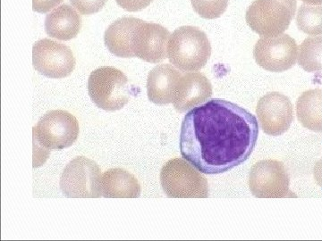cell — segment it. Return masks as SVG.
<instances>
[{"label":"cell","instance_id":"7c38bea8","mask_svg":"<svg viewBox=\"0 0 322 241\" xmlns=\"http://www.w3.org/2000/svg\"><path fill=\"white\" fill-rule=\"evenodd\" d=\"M170 32L158 23L141 21L134 31L133 51L134 56L151 63H159L167 58V43Z\"/></svg>","mask_w":322,"mask_h":241},{"label":"cell","instance_id":"3957f363","mask_svg":"<svg viewBox=\"0 0 322 241\" xmlns=\"http://www.w3.org/2000/svg\"><path fill=\"white\" fill-rule=\"evenodd\" d=\"M160 184L169 198H206L210 193L207 179L183 158L171 159L163 165Z\"/></svg>","mask_w":322,"mask_h":241},{"label":"cell","instance_id":"6da1fadb","mask_svg":"<svg viewBox=\"0 0 322 241\" xmlns=\"http://www.w3.org/2000/svg\"><path fill=\"white\" fill-rule=\"evenodd\" d=\"M259 122L243 107L213 98L190 110L181 125L180 153L204 174L226 172L254 150Z\"/></svg>","mask_w":322,"mask_h":241},{"label":"cell","instance_id":"5bb4252c","mask_svg":"<svg viewBox=\"0 0 322 241\" xmlns=\"http://www.w3.org/2000/svg\"><path fill=\"white\" fill-rule=\"evenodd\" d=\"M183 73L173 64H159L149 72L147 93L149 99L156 104L165 105L174 102L176 88Z\"/></svg>","mask_w":322,"mask_h":241},{"label":"cell","instance_id":"9c48e42d","mask_svg":"<svg viewBox=\"0 0 322 241\" xmlns=\"http://www.w3.org/2000/svg\"><path fill=\"white\" fill-rule=\"evenodd\" d=\"M298 47L295 39L288 34L261 37L254 46L253 57L264 70L283 72L297 63Z\"/></svg>","mask_w":322,"mask_h":241},{"label":"cell","instance_id":"5b68a950","mask_svg":"<svg viewBox=\"0 0 322 241\" xmlns=\"http://www.w3.org/2000/svg\"><path fill=\"white\" fill-rule=\"evenodd\" d=\"M88 91L94 104L107 111L122 109L131 95L127 77L112 66L100 67L91 73Z\"/></svg>","mask_w":322,"mask_h":241},{"label":"cell","instance_id":"8992f818","mask_svg":"<svg viewBox=\"0 0 322 241\" xmlns=\"http://www.w3.org/2000/svg\"><path fill=\"white\" fill-rule=\"evenodd\" d=\"M79 135L77 119L64 110L46 113L33 129V139L46 150H61L71 146Z\"/></svg>","mask_w":322,"mask_h":241},{"label":"cell","instance_id":"2e32d148","mask_svg":"<svg viewBox=\"0 0 322 241\" xmlns=\"http://www.w3.org/2000/svg\"><path fill=\"white\" fill-rule=\"evenodd\" d=\"M141 189L138 180L129 171L112 168L102 174L101 196L106 198H138Z\"/></svg>","mask_w":322,"mask_h":241},{"label":"cell","instance_id":"7a4b0ae2","mask_svg":"<svg viewBox=\"0 0 322 241\" xmlns=\"http://www.w3.org/2000/svg\"><path fill=\"white\" fill-rule=\"evenodd\" d=\"M211 56L208 36L194 26H182L171 35L167 43V58L182 72H198Z\"/></svg>","mask_w":322,"mask_h":241},{"label":"cell","instance_id":"ba28073f","mask_svg":"<svg viewBox=\"0 0 322 241\" xmlns=\"http://www.w3.org/2000/svg\"><path fill=\"white\" fill-rule=\"evenodd\" d=\"M290 178L285 164L277 160H261L251 168L249 187L258 198L297 197L290 189Z\"/></svg>","mask_w":322,"mask_h":241},{"label":"cell","instance_id":"4fadbf2b","mask_svg":"<svg viewBox=\"0 0 322 241\" xmlns=\"http://www.w3.org/2000/svg\"><path fill=\"white\" fill-rule=\"evenodd\" d=\"M212 96V85L201 72L183 73L176 88L174 106L179 113H186L208 101Z\"/></svg>","mask_w":322,"mask_h":241},{"label":"cell","instance_id":"d4e9b609","mask_svg":"<svg viewBox=\"0 0 322 241\" xmlns=\"http://www.w3.org/2000/svg\"><path fill=\"white\" fill-rule=\"evenodd\" d=\"M300 1L303 2L307 5H312V6H321L322 5V0H300Z\"/></svg>","mask_w":322,"mask_h":241},{"label":"cell","instance_id":"cb8c5ba5","mask_svg":"<svg viewBox=\"0 0 322 241\" xmlns=\"http://www.w3.org/2000/svg\"><path fill=\"white\" fill-rule=\"evenodd\" d=\"M62 2L63 0H32V9L35 12L45 13Z\"/></svg>","mask_w":322,"mask_h":241},{"label":"cell","instance_id":"52a82bcc","mask_svg":"<svg viewBox=\"0 0 322 241\" xmlns=\"http://www.w3.org/2000/svg\"><path fill=\"white\" fill-rule=\"evenodd\" d=\"M101 171L94 161L78 156L66 166L60 189L69 198H98L101 196Z\"/></svg>","mask_w":322,"mask_h":241},{"label":"cell","instance_id":"603a6c76","mask_svg":"<svg viewBox=\"0 0 322 241\" xmlns=\"http://www.w3.org/2000/svg\"><path fill=\"white\" fill-rule=\"evenodd\" d=\"M118 6L129 12H137L148 7L153 0H115Z\"/></svg>","mask_w":322,"mask_h":241},{"label":"cell","instance_id":"ac0fdd59","mask_svg":"<svg viewBox=\"0 0 322 241\" xmlns=\"http://www.w3.org/2000/svg\"><path fill=\"white\" fill-rule=\"evenodd\" d=\"M321 89L304 91L296 101V115L299 123L314 132L322 131Z\"/></svg>","mask_w":322,"mask_h":241},{"label":"cell","instance_id":"e0dca14e","mask_svg":"<svg viewBox=\"0 0 322 241\" xmlns=\"http://www.w3.org/2000/svg\"><path fill=\"white\" fill-rule=\"evenodd\" d=\"M81 27L82 19L79 13L66 4L50 12L45 20L47 34L59 40L74 38L78 35Z\"/></svg>","mask_w":322,"mask_h":241},{"label":"cell","instance_id":"277c9868","mask_svg":"<svg viewBox=\"0 0 322 241\" xmlns=\"http://www.w3.org/2000/svg\"><path fill=\"white\" fill-rule=\"evenodd\" d=\"M296 7V0H255L248 7L245 19L261 37H276L288 29Z\"/></svg>","mask_w":322,"mask_h":241},{"label":"cell","instance_id":"d6986e66","mask_svg":"<svg viewBox=\"0 0 322 241\" xmlns=\"http://www.w3.org/2000/svg\"><path fill=\"white\" fill-rule=\"evenodd\" d=\"M321 44L322 37L319 35L306 38L299 46L297 63L305 72L321 71Z\"/></svg>","mask_w":322,"mask_h":241},{"label":"cell","instance_id":"30bf717a","mask_svg":"<svg viewBox=\"0 0 322 241\" xmlns=\"http://www.w3.org/2000/svg\"><path fill=\"white\" fill-rule=\"evenodd\" d=\"M32 64L37 72L47 78L62 79L74 70L75 58L67 46L43 38L33 45Z\"/></svg>","mask_w":322,"mask_h":241},{"label":"cell","instance_id":"ffe728a7","mask_svg":"<svg viewBox=\"0 0 322 241\" xmlns=\"http://www.w3.org/2000/svg\"><path fill=\"white\" fill-rule=\"evenodd\" d=\"M298 29L309 36L322 34V6L302 4L296 15Z\"/></svg>","mask_w":322,"mask_h":241},{"label":"cell","instance_id":"8fae6325","mask_svg":"<svg viewBox=\"0 0 322 241\" xmlns=\"http://www.w3.org/2000/svg\"><path fill=\"white\" fill-rule=\"evenodd\" d=\"M256 114L263 132L277 137L289 130L293 120V106L284 94L269 92L258 101Z\"/></svg>","mask_w":322,"mask_h":241},{"label":"cell","instance_id":"7402d4cb","mask_svg":"<svg viewBox=\"0 0 322 241\" xmlns=\"http://www.w3.org/2000/svg\"><path fill=\"white\" fill-rule=\"evenodd\" d=\"M108 0H70L72 6L85 15H93L104 7Z\"/></svg>","mask_w":322,"mask_h":241},{"label":"cell","instance_id":"9a60e30c","mask_svg":"<svg viewBox=\"0 0 322 241\" xmlns=\"http://www.w3.org/2000/svg\"><path fill=\"white\" fill-rule=\"evenodd\" d=\"M142 21L134 17H123L109 25L105 31L104 41L108 49L118 57H134L133 37L134 31Z\"/></svg>","mask_w":322,"mask_h":241},{"label":"cell","instance_id":"44dd1931","mask_svg":"<svg viewBox=\"0 0 322 241\" xmlns=\"http://www.w3.org/2000/svg\"><path fill=\"white\" fill-rule=\"evenodd\" d=\"M228 1L229 0H191L193 10L204 19L220 17L226 10Z\"/></svg>","mask_w":322,"mask_h":241}]
</instances>
